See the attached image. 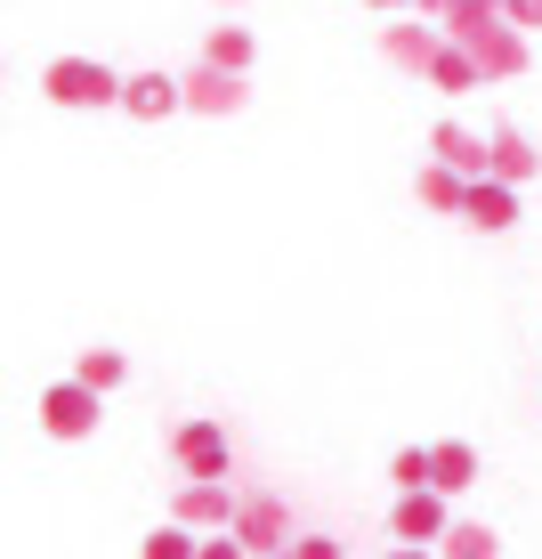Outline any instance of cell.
<instances>
[{"label":"cell","mask_w":542,"mask_h":559,"mask_svg":"<svg viewBox=\"0 0 542 559\" xmlns=\"http://www.w3.org/2000/svg\"><path fill=\"white\" fill-rule=\"evenodd\" d=\"M437 559H502V535L486 519H454V535L437 544Z\"/></svg>","instance_id":"18"},{"label":"cell","mask_w":542,"mask_h":559,"mask_svg":"<svg viewBox=\"0 0 542 559\" xmlns=\"http://www.w3.org/2000/svg\"><path fill=\"white\" fill-rule=\"evenodd\" d=\"M494 9H502V0H494Z\"/></svg>","instance_id":"31"},{"label":"cell","mask_w":542,"mask_h":559,"mask_svg":"<svg viewBox=\"0 0 542 559\" xmlns=\"http://www.w3.org/2000/svg\"><path fill=\"white\" fill-rule=\"evenodd\" d=\"M470 57H478V73H486V82H518V73L534 66V41L502 16V25H486V33L470 41Z\"/></svg>","instance_id":"10"},{"label":"cell","mask_w":542,"mask_h":559,"mask_svg":"<svg viewBox=\"0 0 542 559\" xmlns=\"http://www.w3.org/2000/svg\"><path fill=\"white\" fill-rule=\"evenodd\" d=\"M170 462H179V478H227L236 471V447H227V430L210 414H186L170 430Z\"/></svg>","instance_id":"5"},{"label":"cell","mask_w":542,"mask_h":559,"mask_svg":"<svg viewBox=\"0 0 542 559\" xmlns=\"http://www.w3.org/2000/svg\"><path fill=\"white\" fill-rule=\"evenodd\" d=\"M33 414H41V430L57 438V447H82V438H98V421H106V397L98 390H82V381H49V390H41V406H33Z\"/></svg>","instance_id":"3"},{"label":"cell","mask_w":542,"mask_h":559,"mask_svg":"<svg viewBox=\"0 0 542 559\" xmlns=\"http://www.w3.org/2000/svg\"><path fill=\"white\" fill-rule=\"evenodd\" d=\"M210 9H243V0H210Z\"/></svg>","instance_id":"29"},{"label":"cell","mask_w":542,"mask_h":559,"mask_svg":"<svg viewBox=\"0 0 542 559\" xmlns=\"http://www.w3.org/2000/svg\"><path fill=\"white\" fill-rule=\"evenodd\" d=\"M445 9H454V0H413V16H430V25H445Z\"/></svg>","instance_id":"27"},{"label":"cell","mask_w":542,"mask_h":559,"mask_svg":"<svg viewBox=\"0 0 542 559\" xmlns=\"http://www.w3.org/2000/svg\"><path fill=\"white\" fill-rule=\"evenodd\" d=\"M381 57H389L397 73H421V82H430V66L445 57V25H430V16H389V25H381Z\"/></svg>","instance_id":"6"},{"label":"cell","mask_w":542,"mask_h":559,"mask_svg":"<svg viewBox=\"0 0 542 559\" xmlns=\"http://www.w3.org/2000/svg\"><path fill=\"white\" fill-rule=\"evenodd\" d=\"M502 16H510V25H518V33H527V41H534V33H542V0H502Z\"/></svg>","instance_id":"23"},{"label":"cell","mask_w":542,"mask_h":559,"mask_svg":"<svg viewBox=\"0 0 542 559\" xmlns=\"http://www.w3.org/2000/svg\"><path fill=\"white\" fill-rule=\"evenodd\" d=\"M122 114L130 122H162V114H186V90H179V73H130V90H122Z\"/></svg>","instance_id":"13"},{"label":"cell","mask_w":542,"mask_h":559,"mask_svg":"<svg viewBox=\"0 0 542 559\" xmlns=\"http://www.w3.org/2000/svg\"><path fill=\"white\" fill-rule=\"evenodd\" d=\"M373 16H413V0H364Z\"/></svg>","instance_id":"26"},{"label":"cell","mask_w":542,"mask_h":559,"mask_svg":"<svg viewBox=\"0 0 542 559\" xmlns=\"http://www.w3.org/2000/svg\"><path fill=\"white\" fill-rule=\"evenodd\" d=\"M73 381H82V390H98V397H113L130 381V357L122 349H82L73 357Z\"/></svg>","instance_id":"17"},{"label":"cell","mask_w":542,"mask_h":559,"mask_svg":"<svg viewBox=\"0 0 542 559\" xmlns=\"http://www.w3.org/2000/svg\"><path fill=\"white\" fill-rule=\"evenodd\" d=\"M430 163H445V170H461V179H494V146H486V130H470V122H454V114H445V122L430 130Z\"/></svg>","instance_id":"9"},{"label":"cell","mask_w":542,"mask_h":559,"mask_svg":"<svg viewBox=\"0 0 542 559\" xmlns=\"http://www.w3.org/2000/svg\"><path fill=\"white\" fill-rule=\"evenodd\" d=\"M179 90H186V114H203V122H210V114H243L251 106V73H219V66H203V57L179 73Z\"/></svg>","instance_id":"8"},{"label":"cell","mask_w":542,"mask_h":559,"mask_svg":"<svg viewBox=\"0 0 542 559\" xmlns=\"http://www.w3.org/2000/svg\"><path fill=\"white\" fill-rule=\"evenodd\" d=\"M413 203L461 219V211H470V179H461V170H445V163H421V170H413Z\"/></svg>","instance_id":"15"},{"label":"cell","mask_w":542,"mask_h":559,"mask_svg":"<svg viewBox=\"0 0 542 559\" xmlns=\"http://www.w3.org/2000/svg\"><path fill=\"white\" fill-rule=\"evenodd\" d=\"M389 535H397V544H421V551H437L445 535H454V503H445L437 487H421V495H397V511H389Z\"/></svg>","instance_id":"7"},{"label":"cell","mask_w":542,"mask_h":559,"mask_svg":"<svg viewBox=\"0 0 542 559\" xmlns=\"http://www.w3.org/2000/svg\"><path fill=\"white\" fill-rule=\"evenodd\" d=\"M389 478H397V495H421V487H430V447H397Z\"/></svg>","instance_id":"22"},{"label":"cell","mask_w":542,"mask_h":559,"mask_svg":"<svg viewBox=\"0 0 542 559\" xmlns=\"http://www.w3.org/2000/svg\"><path fill=\"white\" fill-rule=\"evenodd\" d=\"M486 146H494V179H502V187H518V195H527V187L542 179V154H534V139H527L518 122H494Z\"/></svg>","instance_id":"12"},{"label":"cell","mask_w":542,"mask_h":559,"mask_svg":"<svg viewBox=\"0 0 542 559\" xmlns=\"http://www.w3.org/2000/svg\"><path fill=\"white\" fill-rule=\"evenodd\" d=\"M292 551H300V559H348V551L333 544V535H300V544H292Z\"/></svg>","instance_id":"24"},{"label":"cell","mask_w":542,"mask_h":559,"mask_svg":"<svg viewBox=\"0 0 542 559\" xmlns=\"http://www.w3.org/2000/svg\"><path fill=\"white\" fill-rule=\"evenodd\" d=\"M527 219V195L502 179H478L470 187V211H461V227H478V236H510V227Z\"/></svg>","instance_id":"11"},{"label":"cell","mask_w":542,"mask_h":559,"mask_svg":"<svg viewBox=\"0 0 542 559\" xmlns=\"http://www.w3.org/2000/svg\"><path fill=\"white\" fill-rule=\"evenodd\" d=\"M276 559H300V551H276Z\"/></svg>","instance_id":"30"},{"label":"cell","mask_w":542,"mask_h":559,"mask_svg":"<svg viewBox=\"0 0 542 559\" xmlns=\"http://www.w3.org/2000/svg\"><path fill=\"white\" fill-rule=\"evenodd\" d=\"M122 90H130V73L98 66V57H49V66H41V98H49V106H65V114L122 106Z\"/></svg>","instance_id":"1"},{"label":"cell","mask_w":542,"mask_h":559,"mask_svg":"<svg viewBox=\"0 0 542 559\" xmlns=\"http://www.w3.org/2000/svg\"><path fill=\"white\" fill-rule=\"evenodd\" d=\"M236 511H243V495L227 478H179L170 487V519L195 535H236Z\"/></svg>","instance_id":"4"},{"label":"cell","mask_w":542,"mask_h":559,"mask_svg":"<svg viewBox=\"0 0 542 559\" xmlns=\"http://www.w3.org/2000/svg\"><path fill=\"white\" fill-rule=\"evenodd\" d=\"M236 544L251 559H276V551H292L300 544V527H292V503H284L276 487H243V511H236Z\"/></svg>","instance_id":"2"},{"label":"cell","mask_w":542,"mask_h":559,"mask_svg":"<svg viewBox=\"0 0 542 559\" xmlns=\"http://www.w3.org/2000/svg\"><path fill=\"white\" fill-rule=\"evenodd\" d=\"M251 57H260V41H251L243 25H203V66H219V73H251Z\"/></svg>","instance_id":"16"},{"label":"cell","mask_w":542,"mask_h":559,"mask_svg":"<svg viewBox=\"0 0 542 559\" xmlns=\"http://www.w3.org/2000/svg\"><path fill=\"white\" fill-rule=\"evenodd\" d=\"M389 559H437V551H421V544H397V551H389Z\"/></svg>","instance_id":"28"},{"label":"cell","mask_w":542,"mask_h":559,"mask_svg":"<svg viewBox=\"0 0 542 559\" xmlns=\"http://www.w3.org/2000/svg\"><path fill=\"white\" fill-rule=\"evenodd\" d=\"M430 487L445 495V503L478 487V447H470V438H437V447H430Z\"/></svg>","instance_id":"14"},{"label":"cell","mask_w":542,"mask_h":559,"mask_svg":"<svg viewBox=\"0 0 542 559\" xmlns=\"http://www.w3.org/2000/svg\"><path fill=\"white\" fill-rule=\"evenodd\" d=\"M486 25H502V9H494V0H454V9H445V41H454V49H470Z\"/></svg>","instance_id":"19"},{"label":"cell","mask_w":542,"mask_h":559,"mask_svg":"<svg viewBox=\"0 0 542 559\" xmlns=\"http://www.w3.org/2000/svg\"><path fill=\"white\" fill-rule=\"evenodd\" d=\"M478 82H486V73H478V57L445 41V57L430 66V90H445V98H461V90H478Z\"/></svg>","instance_id":"21"},{"label":"cell","mask_w":542,"mask_h":559,"mask_svg":"<svg viewBox=\"0 0 542 559\" xmlns=\"http://www.w3.org/2000/svg\"><path fill=\"white\" fill-rule=\"evenodd\" d=\"M138 559H203V535H195V527H179V519H162V527H146Z\"/></svg>","instance_id":"20"},{"label":"cell","mask_w":542,"mask_h":559,"mask_svg":"<svg viewBox=\"0 0 542 559\" xmlns=\"http://www.w3.org/2000/svg\"><path fill=\"white\" fill-rule=\"evenodd\" d=\"M203 559H251V551L236 544V535H203Z\"/></svg>","instance_id":"25"}]
</instances>
